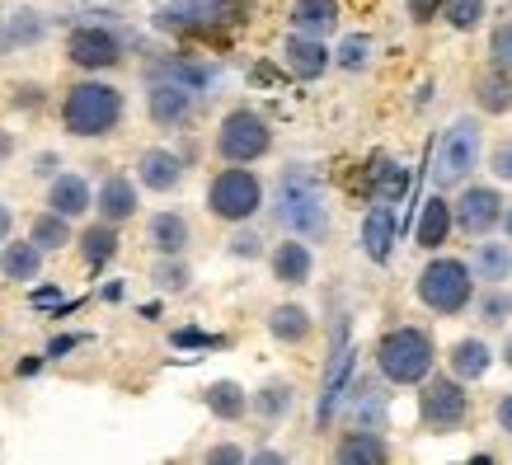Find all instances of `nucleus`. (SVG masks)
I'll return each instance as SVG.
<instances>
[{"mask_svg":"<svg viewBox=\"0 0 512 465\" xmlns=\"http://www.w3.org/2000/svg\"><path fill=\"white\" fill-rule=\"evenodd\" d=\"M249 461H259V465H278V461H282V451H254Z\"/></svg>","mask_w":512,"mask_h":465,"instance_id":"864d4df0","label":"nucleus"},{"mask_svg":"<svg viewBox=\"0 0 512 465\" xmlns=\"http://www.w3.org/2000/svg\"><path fill=\"white\" fill-rule=\"evenodd\" d=\"M503 362H508V372H512V334L503 339Z\"/></svg>","mask_w":512,"mask_h":465,"instance_id":"4d7b16f0","label":"nucleus"},{"mask_svg":"<svg viewBox=\"0 0 512 465\" xmlns=\"http://www.w3.org/2000/svg\"><path fill=\"white\" fill-rule=\"evenodd\" d=\"M202 404H207L221 423H235L249 414V395H245V386H235V381H212V386L202 390Z\"/></svg>","mask_w":512,"mask_h":465,"instance_id":"cd10ccee","label":"nucleus"},{"mask_svg":"<svg viewBox=\"0 0 512 465\" xmlns=\"http://www.w3.org/2000/svg\"><path fill=\"white\" fill-rule=\"evenodd\" d=\"M43 15L38 10H19L15 19H5V29H0V52H10V47H33L43 38Z\"/></svg>","mask_w":512,"mask_h":465,"instance_id":"473e14b6","label":"nucleus"},{"mask_svg":"<svg viewBox=\"0 0 512 465\" xmlns=\"http://www.w3.org/2000/svg\"><path fill=\"white\" fill-rule=\"evenodd\" d=\"M348 409H353L357 428H372V433H386V395H381V386L376 381H348Z\"/></svg>","mask_w":512,"mask_h":465,"instance_id":"412c9836","label":"nucleus"},{"mask_svg":"<svg viewBox=\"0 0 512 465\" xmlns=\"http://www.w3.org/2000/svg\"><path fill=\"white\" fill-rule=\"evenodd\" d=\"M489 170H494L498 184H512V137H503L494 151H489Z\"/></svg>","mask_w":512,"mask_h":465,"instance_id":"79ce46f5","label":"nucleus"},{"mask_svg":"<svg viewBox=\"0 0 512 465\" xmlns=\"http://www.w3.org/2000/svg\"><path fill=\"white\" fill-rule=\"evenodd\" d=\"M287 19H292V33L325 38V33L339 29V0H296Z\"/></svg>","mask_w":512,"mask_h":465,"instance_id":"5701e85b","label":"nucleus"},{"mask_svg":"<svg viewBox=\"0 0 512 465\" xmlns=\"http://www.w3.org/2000/svg\"><path fill=\"white\" fill-rule=\"evenodd\" d=\"M259 207H264V184H259V174L245 170V165H231V170H221L217 179L207 184V212L217 221L245 226Z\"/></svg>","mask_w":512,"mask_h":465,"instance_id":"0eeeda50","label":"nucleus"},{"mask_svg":"<svg viewBox=\"0 0 512 465\" xmlns=\"http://www.w3.org/2000/svg\"><path fill=\"white\" fill-rule=\"evenodd\" d=\"M489 57H494V71L512 76V19L494 29V38H489Z\"/></svg>","mask_w":512,"mask_h":465,"instance_id":"ea45409f","label":"nucleus"},{"mask_svg":"<svg viewBox=\"0 0 512 465\" xmlns=\"http://www.w3.org/2000/svg\"><path fill=\"white\" fill-rule=\"evenodd\" d=\"M334 461H339V465H386L390 461V447H386V437L372 433V428H353V433L339 437Z\"/></svg>","mask_w":512,"mask_h":465,"instance_id":"6ab92c4d","label":"nucleus"},{"mask_svg":"<svg viewBox=\"0 0 512 465\" xmlns=\"http://www.w3.org/2000/svg\"><path fill=\"white\" fill-rule=\"evenodd\" d=\"M372 179H376V198L400 202L404 193H409V170L395 165V160H386V155H376L372 160Z\"/></svg>","mask_w":512,"mask_h":465,"instance_id":"f704fd0d","label":"nucleus"},{"mask_svg":"<svg viewBox=\"0 0 512 465\" xmlns=\"http://www.w3.org/2000/svg\"><path fill=\"white\" fill-rule=\"evenodd\" d=\"M419 301L437 315H461L475 301V273L461 259H428L419 273Z\"/></svg>","mask_w":512,"mask_h":465,"instance_id":"423d86ee","label":"nucleus"},{"mask_svg":"<svg viewBox=\"0 0 512 465\" xmlns=\"http://www.w3.org/2000/svg\"><path fill=\"white\" fill-rule=\"evenodd\" d=\"M409 5V19L414 24H433V15L442 10V0H404Z\"/></svg>","mask_w":512,"mask_h":465,"instance_id":"c03bdc74","label":"nucleus"},{"mask_svg":"<svg viewBox=\"0 0 512 465\" xmlns=\"http://www.w3.org/2000/svg\"><path fill=\"white\" fill-rule=\"evenodd\" d=\"M292 404H296L292 381H268L259 395H249V409H254V414H259L264 423L287 419V414H292Z\"/></svg>","mask_w":512,"mask_h":465,"instance_id":"7c9ffc66","label":"nucleus"},{"mask_svg":"<svg viewBox=\"0 0 512 465\" xmlns=\"http://www.w3.org/2000/svg\"><path fill=\"white\" fill-rule=\"evenodd\" d=\"M137 184L151 193H174L184 184V155L165 151V146H146L137 155Z\"/></svg>","mask_w":512,"mask_h":465,"instance_id":"4468645a","label":"nucleus"},{"mask_svg":"<svg viewBox=\"0 0 512 465\" xmlns=\"http://www.w3.org/2000/svg\"><path fill=\"white\" fill-rule=\"evenodd\" d=\"M334 62H339L343 71H367V66H372V38H367V33H348L339 43V52H334Z\"/></svg>","mask_w":512,"mask_h":465,"instance_id":"4c0bfd02","label":"nucleus"},{"mask_svg":"<svg viewBox=\"0 0 512 465\" xmlns=\"http://www.w3.org/2000/svg\"><path fill=\"white\" fill-rule=\"evenodd\" d=\"M43 301H57V287H43V292H33V306H43Z\"/></svg>","mask_w":512,"mask_h":465,"instance_id":"5fc2aeb1","label":"nucleus"},{"mask_svg":"<svg viewBox=\"0 0 512 465\" xmlns=\"http://www.w3.org/2000/svg\"><path fill=\"white\" fill-rule=\"evenodd\" d=\"M123 90H113L104 80H76L62 99V127L80 141L109 137L113 127L123 123Z\"/></svg>","mask_w":512,"mask_h":465,"instance_id":"f03ea898","label":"nucleus"},{"mask_svg":"<svg viewBox=\"0 0 512 465\" xmlns=\"http://www.w3.org/2000/svg\"><path fill=\"white\" fill-rule=\"evenodd\" d=\"M146 240H151L156 254H184L188 240H193V231H188L184 212H156L151 226H146Z\"/></svg>","mask_w":512,"mask_h":465,"instance_id":"393cba45","label":"nucleus"},{"mask_svg":"<svg viewBox=\"0 0 512 465\" xmlns=\"http://www.w3.org/2000/svg\"><path fill=\"white\" fill-rule=\"evenodd\" d=\"M231 254L235 259H259V254H264V240H259L254 231H235L231 235Z\"/></svg>","mask_w":512,"mask_h":465,"instance_id":"37998d69","label":"nucleus"},{"mask_svg":"<svg viewBox=\"0 0 512 465\" xmlns=\"http://www.w3.org/2000/svg\"><path fill=\"white\" fill-rule=\"evenodd\" d=\"M282 62H287V71L301 80H320L329 71V62H334V52H329L320 38H306V33H292L287 43H282Z\"/></svg>","mask_w":512,"mask_h":465,"instance_id":"dca6fc26","label":"nucleus"},{"mask_svg":"<svg viewBox=\"0 0 512 465\" xmlns=\"http://www.w3.org/2000/svg\"><path fill=\"white\" fill-rule=\"evenodd\" d=\"M419 414L428 428L437 433H451V428H461L470 419V390L466 381H456V376H423L419 381Z\"/></svg>","mask_w":512,"mask_h":465,"instance_id":"1a4fd4ad","label":"nucleus"},{"mask_svg":"<svg viewBox=\"0 0 512 465\" xmlns=\"http://www.w3.org/2000/svg\"><path fill=\"white\" fill-rule=\"evenodd\" d=\"M268 268H273V278H278L282 287H306L315 273V254L306 240L292 235V240H282V245L268 254Z\"/></svg>","mask_w":512,"mask_h":465,"instance_id":"a211bd4d","label":"nucleus"},{"mask_svg":"<svg viewBox=\"0 0 512 465\" xmlns=\"http://www.w3.org/2000/svg\"><path fill=\"white\" fill-rule=\"evenodd\" d=\"M249 10H254V0H170L151 19L165 33H212L245 24Z\"/></svg>","mask_w":512,"mask_h":465,"instance_id":"39448f33","label":"nucleus"},{"mask_svg":"<svg viewBox=\"0 0 512 465\" xmlns=\"http://www.w3.org/2000/svg\"><path fill=\"white\" fill-rule=\"evenodd\" d=\"M273 151V127L254 109H231L217 127V155L226 165H254Z\"/></svg>","mask_w":512,"mask_h":465,"instance_id":"6e6552de","label":"nucleus"},{"mask_svg":"<svg viewBox=\"0 0 512 465\" xmlns=\"http://www.w3.org/2000/svg\"><path fill=\"white\" fill-rule=\"evenodd\" d=\"M10 231H15V212H10V202H0V245L10 240Z\"/></svg>","mask_w":512,"mask_h":465,"instance_id":"8fccbe9b","label":"nucleus"},{"mask_svg":"<svg viewBox=\"0 0 512 465\" xmlns=\"http://www.w3.org/2000/svg\"><path fill=\"white\" fill-rule=\"evenodd\" d=\"M43 273V249L33 240H5L0 245V278L5 282H33Z\"/></svg>","mask_w":512,"mask_h":465,"instance_id":"4be33fe9","label":"nucleus"},{"mask_svg":"<svg viewBox=\"0 0 512 465\" xmlns=\"http://www.w3.org/2000/svg\"><path fill=\"white\" fill-rule=\"evenodd\" d=\"M508 292L503 287H489V296H480V320L484 325H503L508 320Z\"/></svg>","mask_w":512,"mask_h":465,"instance_id":"a19ab883","label":"nucleus"},{"mask_svg":"<svg viewBox=\"0 0 512 465\" xmlns=\"http://www.w3.org/2000/svg\"><path fill=\"white\" fill-rule=\"evenodd\" d=\"M66 62L80 66V71H109V66L123 62V38L104 24H80L66 38Z\"/></svg>","mask_w":512,"mask_h":465,"instance_id":"9b49d317","label":"nucleus"},{"mask_svg":"<svg viewBox=\"0 0 512 465\" xmlns=\"http://www.w3.org/2000/svg\"><path fill=\"white\" fill-rule=\"evenodd\" d=\"M348 381H353V343H348V320H339L334 325V353H329V367H325V386H320V404H315V423L320 428L334 419Z\"/></svg>","mask_w":512,"mask_h":465,"instance_id":"f8f14e48","label":"nucleus"},{"mask_svg":"<svg viewBox=\"0 0 512 465\" xmlns=\"http://www.w3.org/2000/svg\"><path fill=\"white\" fill-rule=\"evenodd\" d=\"M207 461H217V465H240V461H249L240 447H231V442H221V447H212L207 451Z\"/></svg>","mask_w":512,"mask_h":465,"instance_id":"49530a36","label":"nucleus"},{"mask_svg":"<svg viewBox=\"0 0 512 465\" xmlns=\"http://www.w3.org/2000/svg\"><path fill=\"white\" fill-rule=\"evenodd\" d=\"M494 414H498V428H503V433L512 437V395H503V400H498Z\"/></svg>","mask_w":512,"mask_h":465,"instance_id":"de8ad7c7","label":"nucleus"},{"mask_svg":"<svg viewBox=\"0 0 512 465\" xmlns=\"http://www.w3.org/2000/svg\"><path fill=\"white\" fill-rule=\"evenodd\" d=\"M484 160V123L480 118H456V123L442 132L433 155V184L437 188H461L470 174L480 170Z\"/></svg>","mask_w":512,"mask_h":465,"instance_id":"20e7f679","label":"nucleus"},{"mask_svg":"<svg viewBox=\"0 0 512 465\" xmlns=\"http://www.w3.org/2000/svg\"><path fill=\"white\" fill-rule=\"evenodd\" d=\"M475 104H480V113H508L512 109V76H503V71L480 76V85H475Z\"/></svg>","mask_w":512,"mask_h":465,"instance_id":"72a5a7b5","label":"nucleus"},{"mask_svg":"<svg viewBox=\"0 0 512 465\" xmlns=\"http://www.w3.org/2000/svg\"><path fill=\"white\" fill-rule=\"evenodd\" d=\"M498 226H503V231H508V240H512V207L503 212V217H498Z\"/></svg>","mask_w":512,"mask_h":465,"instance_id":"6e6d98bb","label":"nucleus"},{"mask_svg":"<svg viewBox=\"0 0 512 465\" xmlns=\"http://www.w3.org/2000/svg\"><path fill=\"white\" fill-rule=\"evenodd\" d=\"M146 113H151V123L160 127H179L188 123V113H193V90L179 85L170 76H151V90H146Z\"/></svg>","mask_w":512,"mask_h":465,"instance_id":"ddd939ff","label":"nucleus"},{"mask_svg":"<svg viewBox=\"0 0 512 465\" xmlns=\"http://www.w3.org/2000/svg\"><path fill=\"white\" fill-rule=\"evenodd\" d=\"M503 193L489 184H461V193H456V202H451V226H461L466 235H489L498 226V217H503Z\"/></svg>","mask_w":512,"mask_h":465,"instance_id":"9d476101","label":"nucleus"},{"mask_svg":"<svg viewBox=\"0 0 512 465\" xmlns=\"http://www.w3.org/2000/svg\"><path fill=\"white\" fill-rule=\"evenodd\" d=\"M118 245H123V240H118V226H113V221H99L90 231H80V259H85V268H94V273L118 254Z\"/></svg>","mask_w":512,"mask_h":465,"instance_id":"c85d7f7f","label":"nucleus"},{"mask_svg":"<svg viewBox=\"0 0 512 465\" xmlns=\"http://www.w3.org/2000/svg\"><path fill=\"white\" fill-rule=\"evenodd\" d=\"M311 310L306 306H292V301H287V306H273L268 310V334H273V339L278 343H306L311 339Z\"/></svg>","mask_w":512,"mask_h":465,"instance_id":"bb28decb","label":"nucleus"},{"mask_svg":"<svg viewBox=\"0 0 512 465\" xmlns=\"http://www.w3.org/2000/svg\"><path fill=\"white\" fill-rule=\"evenodd\" d=\"M52 165H57V155H38V160H33V174H52Z\"/></svg>","mask_w":512,"mask_h":465,"instance_id":"603ef678","label":"nucleus"},{"mask_svg":"<svg viewBox=\"0 0 512 465\" xmlns=\"http://www.w3.org/2000/svg\"><path fill=\"white\" fill-rule=\"evenodd\" d=\"M10 155H15V137L0 127V160H10Z\"/></svg>","mask_w":512,"mask_h":465,"instance_id":"3c124183","label":"nucleus"},{"mask_svg":"<svg viewBox=\"0 0 512 465\" xmlns=\"http://www.w3.org/2000/svg\"><path fill=\"white\" fill-rule=\"evenodd\" d=\"M433 357H437L433 334H423L414 325H400L376 343V372L390 386H419L423 376L433 372Z\"/></svg>","mask_w":512,"mask_h":465,"instance_id":"7ed1b4c3","label":"nucleus"},{"mask_svg":"<svg viewBox=\"0 0 512 465\" xmlns=\"http://www.w3.org/2000/svg\"><path fill=\"white\" fill-rule=\"evenodd\" d=\"M451 376L456 381H484V372L494 367V353H489V343L484 339H461L451 348Z\"/></svg>","mask_w":512,"mask_h":465,"instance_id":"a878e982","label":"nucleus"},{"mask_svg":"<svg viewBox=\"0 0 512 465\" xmlns=\"http://www.w3.org/2000/svg\"><path fill=\"white\" fill-rule=\"evenodd\" d=\"M174 343H179V348H217L221 339L202 334V329H179V334H174Z\"/></svg>","mask_w":512,"mask_h":465,"instance_id":"a18cd8bd","label":"nucleus"},{"mask_svg":"<svg viewBox=\"0 0 512 465\" xmlns=\"http://www.w3.org/2000/svg\"><path fill=\"white\" fill-rule=\"evenodd\" d=\"M273 217H278L282 231H292L296 240H306V245L325 240L329 235V198H325V188H320V179H315L311 170H301V165L282 170L278 188H273Z\"/></svg>","mask_w":512,"mask_h":465,"instance_id":"f257e3e1","label":"nucleus"},{"mask_svg":"<svg viewBox=\"0 0 512 465\" xmlns=\"http://www.w3.org/2000/svg\"><path fill=\"white\" fill-rule=\"evenodd\" d=\"M395 212H400V202L376 198L367 221H362V249H367L372 264H386L390 249H395Z\"/></svg>","mask_w":512,"mask_h":465,"instance_id":"2eb2a0df","label":"nucleus"},{"mask_svg":"<svg viewBox=\"0 0 512 465\" xmlns=\"http://www.w3.org/2000/svg\"><path fill=\"white\" fill-rule=\"evenodd\" d=\"M447 235H451V202L433 193V198L423 202L419 231H414V240H419L423 249H437V245H447Z\"/></svg>","mask_w":512,"mask_h":465,"instance_id":"c756f323","label":"nucleus"},{"mask_svg":"<svg viewBox=\"0 0 512 465\" xmlns=\"http://www.w3.org/2000/svg\"><path fill=\"white\" fill-rule=\"evenodd\" d=\"M151 76H170V80H179V85H188V90L198 94V90H207V85L217 80V71H212V66H202V62H170V66H156Z\"/></svg>","mask_w":512,"mask_h":465,"instance_id":"e433bc0d","label":"nucleus"},{"mask_svg":"<svg viewBox=\"0 0 512 465\" xmlns=\"http://www.w3.org/2000/svg\"><path fill=\"white\" fill-rule=\"evenodd\" d=\"M47 207L62 212L66 221L85 217V212L94 207V193H90V184H85V174H57L52 188H47Z\"/></svg>","mask_w":512,"mask_h":465,"instance_id":"aec40b11","label":"nucleus"},{"mask_svg":"<svg viewBox=\"0 0 512 465\" xmlns=\"http://www.w3.org/2000/svg\"><path fill=\"white\" fill-rule=\"evenodd\" d=\"M137 184L127 179V174H109L104 184H99V193H94V212H99V221H113V226H123V221L137 217Z\"/></svg>","mask_w":512,"mask_h":465,"instance_id":"f3484780","label":"nucleus"},{"mask_svg":"<svg viewBox=\"0 0 512 465\" xmlns=\"http://www.w3.org/2000/svg\"><path fill=\"white\" fill-rule=\"evenodd\" d=\"M156 287H160V292H184V287H188L184 254H160V264H156Z\"/></svg>","mask_w":512,"mask_h":465,"instance_id":"58836bf2","label":"nucleus"},{"mask_svg":"<svg viewBox=\"0 0 512 465\" xmlns=\"http://www.w3.org/2000/svg\"><path fill=\"white\" fill-rule=\"evenodd\" d=\"M470 273H475V282H489V287H503V282L512 278V249L503 245V240H484L475 245V259H470Z\"/></svg>","mask_w":512,"mask_h":465,"instance_id":"b1692460","label":"nucleus"},{"mask_svg":"<svg viewBox=\"0 0 512 465\" xmlns=\"http://www.w3.org/2000/svg\"><path fill=\"white\" fill-rule=\"evenodd\" d=\"M29 240L38 249H66L71 245V221L62 217V212H52V207H47V212H38V217H33V226H29Z\"/></svg>","mask_w":512,"mask_h":465,"instance_id":"2f4dec72","label":"nucleus"},{"mask_svg":"<svg viewBox=\"0 0 512 465\" xmlns=\"http://www.w3.org/2000/svg\"><path fill=\"white\" fill-rule=\"evenodd\" d=\"M76 334H62V339H52V343H47V357H62V353H71V348H76Z\"/></svg>","mask_w":512,"mask_h":465,"instance_id":"09e8293b","label":"nucleus"},{"mask_svg":"<svg viewBox=\"0 0 512 465\" xmlns=\"http://www.w3.org/2000/svg\"><path fill=\"white\" fill-rule=\"evenodd\" d=\"M437 15L447 19L456 33H470L484 24V0H442V10Z\"/></svg>","mask_w":512,"mask_h":465,"instance_id":"c9c22d12","label":"nucleus"},{"mask_svg":"<svg viewBox=\"0 0 512 465\" xmlns=\"http://www.w3.org/2000/svg\"><path fill=\"white\" fill-rule=\"evenodd\" d=\"M508 306H512V292H508Z\"/></svg>","mask_w":512,"mask_h":465,"instance_id":"13d9d810","label":"nucleus"}]
</instances>
